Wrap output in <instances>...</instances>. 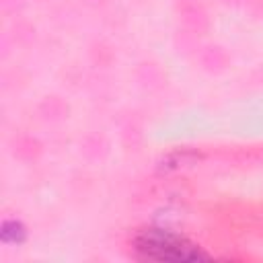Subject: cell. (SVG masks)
<instances>
[{
	"instance_id": "1",
	"label": "cell",
	"mask_w": 263,
	"mask_h": 263,
	"mask_svg": "<svg viewBox=\"0 0 263 263\" xmlns=\"http://www.w3.org/2000/svg\"><path fill=\"white\" fill-rule=\"evenodd\" d=\"M136 249L146 259L156 261H197L205 259V253H201L193 242L185 240L183 236H177L166 230L148 228L136 236Z\"/></svg>"
}]
</instances>
